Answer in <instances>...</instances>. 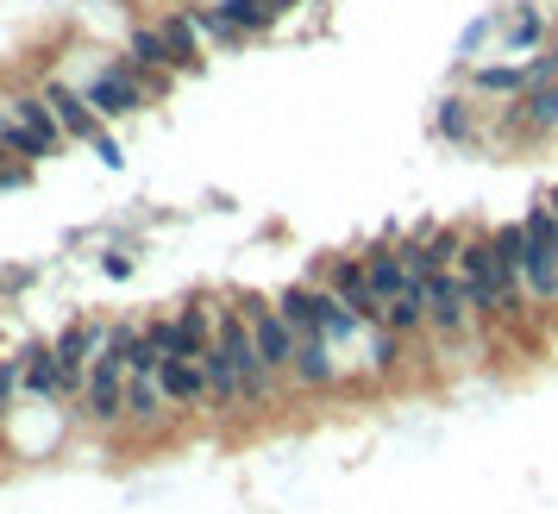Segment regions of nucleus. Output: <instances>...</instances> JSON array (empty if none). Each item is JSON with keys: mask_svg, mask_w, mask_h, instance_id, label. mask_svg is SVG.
Here are the masks:
<instances>
[{"mask_svg": "<svg viewBox=\"0 0 558 514\" xmlns=\"http://www.w3.org/2000/svg\"><path fill=\"white\" fill-rule=\"evenodd\" d=\"M458 276H464L471 320L483 326V333H496V326H502V276H496V239H490V232H483V239H464Z\"/></svg>", "mask_w": 558, "mask_h": 514, "instance_id": "f257e3e1", "label": "nucleus"}, {"mask_svg": "<svg viewBox=\"0 0 558 514\" xmlns=\"http://www.w3.org/2000/svg\"><path fill=\"white\" fill-rule=\"evenodd\" d=\"M421 301H427V333L433 339H464L471 333V301H464V276H458V257L452 264H433L421 276Z\"/></svg>", "mask_w": 558, "mask_h": 514, "instance_id": "f03ea898", "label": "nucleus"}, {"mask_svg": "<svg viewBox=\"0 0 558 514\" xmlns=\"http://www.w3.org/2000/svg\"><path fill=\"white\" fill-rule=\"evenodd\" d=\"M239 308H245V326H251V345H258L264 370H270L276 383H283L289 370H295V345H301V339H295V326H289L283 308H276V301H264V295H245Z\"/></svg>", "mask_w": 558, "mask_h": 514, "instance_id": "7ed1b4c3", "label": "nucleus"}, {"mask_svg": "<svg viewBox=\"0 0 558 514\" xmlns=\"http://www.w3.org/2000/svg\"><path fill=\"white\" fill-rule=\"evenodd\" d=\"M51 345H57L63 395H82V383H88V370H95V358H101V345H107V326H101V320H69L63 333L51 339Z\"/></svg>", "mask_w": 558, "mask_h": 514, "instance_id": "20e7f679", "label": "nucleus"}, {"mask_svg": "<svg viewBox=\"0 0 558 514\" xmlns=\"http://www.w3.org/2000/svg\"><path fill=\"white\" fill-rule=\"evenodd\" d=\"M502 132H515V138L558 132V82H533L527 95H515V107L502 113Z\"/></svg>", "mask_w": 558, "mask_h": 514, "instance_id": "39448f33", "label": "nucleus"}, {"mask_svg": "<svg viewBox=\"0 0 558 514\" xmlns=\"http://www.w3.org/2000/svg\"><path fill=\"white\" fill-rule=\"evenodd\" d=\"M82 95H88V107H95L101 120H126V113H138V107H145V88H138V76H132L126 63L101 69V76L88 82Z\"/></svg>", "mask_w": 558, "mask_h": 514, "instance_id": "423d86ee", "label": "nucleus"}, {"mask_svg": "<svg viewBox=\"0 0 558 514\" xmlns=\"http://www.w3.org/2000/svg\"><path fill=\"white\" fill-rule=\"evenodd\" d=\"M327 289L345 301V308H358V320L383 326V308H377V289H370L364 257H327Z\"/></svg>", "mask_w": 558, "mask_h": 514, "instance_id": "0eeeda50", "label": "nucleus"}, {"mask_svg": "<svg viewBox=\"0 0 558 514\" xmlns=\"http://www.w3.org/2000/svg\"><path fill=\"white\" fill-rule=\"evenodd\" d=\"M44 101H51V113H57V126L69 132V138H82V145H95L101 138V113L88 107V95L82 88H69V82H44Z\"/></svg>", "mask_w": 558, "mask_h": 514, "instance_id": "6e6552de", "label": "nucleus"}, {"mask_svg": "<svg viewBox=\"0 0 558 514\" xmlns=\"http://www.w3.org/2000/svg\"><path fill=\"white\" fill-rule=\"evenodd\" d=\"M157 383H164L170 408H201V402H214L201 358H164V364H157Z\"/></svg>", "mask_w": 558, "mask_h": 514, "instance_id": "1a4fd4ad", "label": "nucleus"}, {"mask_svg": "<svg viewBox=\"0 0 558 514\" xmlns=\"http://www.w3.org/2000/svg\"><path fill=\"white\" fill-rule=\"evenodd\" d=\"M289 383H295V389H333V383H339V358H333V345H327V339H301V345H295V370H289Z\"/></svg>", "mask_w": 558, "mask_h": 514, "instance_id": "9d476101", "label": "nucleus"}, {"mask_svg": "<svg viewBox=\"0 0 558 514\" xmlns=\"http://www.w3.org/2000/svg\"><path fill=\"white\" fill-rule=\"evenodd\" d=\"M19 389H26V395H38V402H51V395H63L57 345H26V352H19Z\"/></svg>", "mask_w": 558, "mask_h": 514, "instance_id": "9b49d317", "label": "nucleus"}, {"mask_svg": "<svg viewBox=\"0 0 558 514\" xmlns=\"http://www.w3.org/2000/svg\"><path fill=\"white\" fill-rule=\"evenodd\" d=\"M120 63L132 69V76H145V69H176V63H170V44H164V26H132Z\"/></svg>", "mask_w": 558, "mask_h": 514, "instance_id": "f8f14e48", "label": "nucleus"}, {"mask_svg": "<svg viewBox=\"0 0 558 514\" xmlns=\"http://www.w3.org/2000/svg\"><path fill=\"white\" fill-rule=\"evenodd\" d=\"M283 320L295 326V339H327V320H320V289H283L276 295Z\"/></svg>", "mask_w": 558, "mask_h": 514, "instance_id": "ddd939ff", "label": "nucleus"}, {"mask_svg": "<svg viewBox=\"0 0 558 514\" xmlns=\"http://www.w3.org/2000/svg\"><path fill=\"white\" fill-rule=\"evenodd\" d=\"M533 82H540V76H533V63H483V69H471L477 95H527Z\"/></svg>", "mask_w": 558, "mask_h": 514, "instance_id": "4468645a", "label": "nucleus"}, {"mask_svg": "<svg viewBox=\"0 0 558 514\" xmlns=\"http://www.w3.org/2000/svg\"><path fill=\"white\" fill-rule=\"evenodd\" d=\"M164 44H170L176 76H182V69H195V63H201V19H195V13H170V19H164Z\"/></svg>", "mask_w": 558, "mask_h": 514, "instance_id": "2eb2a0df", "label": "nucleus"}, {"mask_svg": "<svg viewBox=\"0 0 558 514\" xmlns=\"http://www.w3.org/2000/svg\"><path fill=\"white\" fill-rule=\"evenodd\" d=\"M546 32H552L546 7H515V19L502 26V44H508V51H533V44H540Z\"/></svg>", "mask_w": 558, "mask_h": 514, "instance_id": "dca6fc26", "label": "nucleus"}, {"mask_svg": "<svg viewBox=\"0 0 558 514\" xmlns=\"http://www.w3.org/2000/svg\"><path fill=\"white\" fill-rule=\"evenodd\" d=\"M433 132L452 138V145H471V138H477V126H471V101L446 95V101H439V113H433Z\"/></svg>", "mask_w": 558, "mask_h": 514, "instance_id": "f3484780", "label": "nucleus"}, {"mask_svg": "<svg viewBox=\"0 0 558 514\" xmlns=\"http://www.w3.org/2000/svg\"><path fill=\"white\" fill-rule=\"evenodd\" d=\"M0 145H7L19 163H44V157H51V145H44V138L26 126V120H13V113H7V120H0Z\"/></svg>", "mask_w": 558, "mask_h": 514, "instance_id": "a211bd4d", "label": "nucleus"}, {"mask_svg": "<svg viewBox=\"0 0 558 514\" xmlns=\"http://www.w3.org/2000/svg\"><path fill=\"white\" fill-rule=\"evenodd\" d=\"M13 395H19V352L0 358V420L13 414Z\"/></svg>", "mask_w": 558, "mask_h": 514, "instance_id": "6ab92c4d", "label": "nucleus"}, {"mask_svg": "<svg viewBox=\"0 0 558 514\" xmlns=\"http://www.w3.org/2000/svg\"><path fill=\"white\" fill-rule=\"evenodd\" d=\"M533 76H540V82H558V44H552L546 57H533Z\"/></svg>", "mask_w": 558, "mask_h": 514, "instance_id": "aec40b11", "label": "nucleus"}, {"mask_svg": "<svg viewBox=\"0 0 558 514\" xmlns=\"http://www.w3.org/2000/svg\"><path fill=\"white\" fill-rule=\"evenodd\" d=\"M107 276H132V257L126 251H107Z\"/></svg>", "mask_w": 558, "mask_h": 514, "instance_id": "412c9836", "label": "nucleus"}, {"mask_svg": "<svg viewBox=\"0 0 558 514\" xmlns=\"http://www.w3.org/2000/svg\"><path fill=\"white\" fill-rule=\"evenodd\" d=\"M95 157H101V163H120V145H113V138L101 132V138H95Z\"/></svg>", "mask_w": 558, "mask_h": 514, "instance_id": "4be33fe9", "label": "nucleus"}, {"mask_svg": "<svg viewBox=\"0 0 558 514\" xmlns=\"http://www.w3.org/2000/svg\"><path fill=\"white\" fill-rule=\"evenodd\" d=\"M540 201H546V207H552V214H558V189H546V195H540Z\"/></svg>", "mask_w": 558, "mask_h": 514, "instance_id": "5701e85b", "label": "nucleus"}, {"mask_svg": "<svg viewBox=\"0 0 558 514\" xmlns=\"http://www.w3.org/2000/svg\"><path fill=\"white\" fill-rule=\"evenodd\" d=\"M552 44H558V13H552Z\"/></svg>", "mask_w": 558, "mask_h": 514, "instance_id": "b1692460", "label": "nucleus"}]
</instances>
